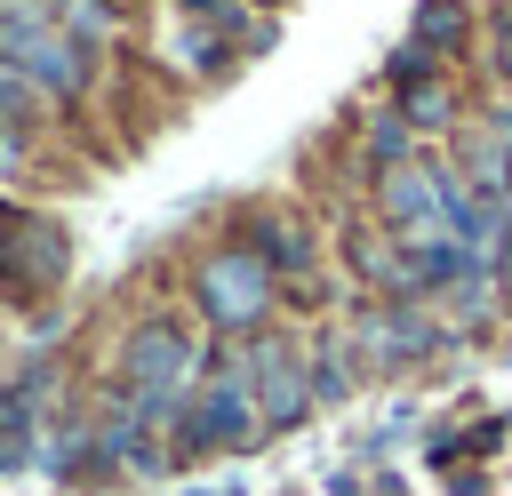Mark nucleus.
I'll return each instance as SVG.
<instances>
[{
	"instance_id": "nucleus-5",
	"label": "nucleus",
	"mask_w": 512,
	"mask_h": 496,
	"mask_svg": "<svg viewBox=\"0 0 512 496\" xmlns=\"http://www.w3.org/2000/svg\"><path fill=\"white\" fill-rule=\"evenodd\" d=\"M232 376H240V392L256 400L264 432H280V424H296V416L312 408V360H304L288 336H256V344H240Z\"/></svg>"
},
{
	"instance_id": "nucleus-12",
	"label": "nucleus",
	"mask_w": 512,
	"mask_h": 496,
	"mask_svg": "<svg viewBox=\"0 0 512 496\" xmlns=\"http://www.w3.org/2000/svg\"><path fill=\"white\" fill-rule=\"evenodd\" d=\"M32 400H40V376H8L0 384V456L16 464V440L32 432Z\"/></svg>"
},
{
	"instance_id": "nucleus-8",
	"label": "nucleus",
	"mask_w": 512,
	"mask_h": 496,
	"mask_svg": "<svg viewBox=\"0 0 512 496\" xmlns=\"http://www.w3.org/2000/svg\"><path fill=\"white\" fill-rule=\"evenodd\" d=\"M440 184H448V176H440L432 160H400V168L376 176V216H384L392 232H416V240H424V232H440Z\"/></svg>"
},
{
	"instance_id": "nucleus-11",
	"label": "nucleus",
	"mask_w": 512,
	"mask_h": 496,
	"mask_svg": "<svg viewBox=\"0 0 512 496\" xmlns=\"http://www.w3.org/2000/svg\"><path fill=\"white\" fill-rule=\"evenodd\" d=\"M392 112H400L408 128H448V120H456V88H448V72H424V80H408Z\"/></svg>"
},
{
	"instance_id": "nucleus-4",
	"label": "nucleus",
	"mask_w": 512,
	"mask_h": 496,
	"mask_svg": "<svg viewBox=\"0 0 512 496\" xmlns=\"http://www.w3.org/2000/svg\"><path fill=\"white\" fill-rule=\"evenodd\" d=\"M192 304L216 320V328H256L264 312H272V272H264V256L248 248V240H232V248H208L200 256V272H192Z\"/></svg>"
},
{
	"instance_id": "nucleus-18",
	"label": "nucleus",
	"mask_w": 512,
	"mask_h": 496,
	"mask_svg": "<svg viewBox=\"0 0 512 496\" xmlns=\"http://www.w3.org/2000/svg\"><path fill=\"white\" fill-rule=\"evenodd\" d=\"M496 80H504V88H512V16H504V24H496Z\"/></svg>"
},
{
	"instance_id": "nucleus-17",
	"label": "nucleus",
	"mask_w": 512,
	"mask_h": 496,
	"mask_svg": "<svg viewBox=\"0 0 512 496\" xmlns=\"http://www.w3.org/2000/svg\"><path fill=\"white\" fill-rule=\"evenodd\" d=\"M40 8H48V16H56V24H64V16H72V24H80V32H96V24H104V0H40Z\"/></svg>"
},
{
	"instance_id": "nucleus-22",
	"label": "nucleus",
	"mask_w": 512,
	"mask_h": 496,
	"mask_svg": "<svg viewBox=\"0 0 512 496\" xmlns=\"http://www.w3.org/2000/svg\"><path fill=\"white\" fill-rule=\"evenodd\" d=\"M0 136H8V120H0Z\"/></svg>"
},
{
	"instance_id": "nucleus-7",
	"label": "nucleus",
	"mask_w": 512,
	"mask_h": 496,
	"mask_svg": "<svg viewBox=\"0 0 512 496\" xmlns=\"http://www.w3.org/2000/svg\"><path fill=\"white\" fill-rule=\"evenodd\" d=\"M440 344V328L416 312V304H376V312H360V328H352V352L368 360V368H408V360H424Z\"/></svg>"
},
{
	"instance_id": "nucleus-6",
	"label": "nucleus",
	"mask_w": 512,
	"mask_h": 496,
	"mask_svg": "<svg viewBox=\"0 0 512 496\" xmlns=\"http://www.w3.org/2000/svg\"><path fill=\"white\" fill-rule=\"evenodd\" d=\"M256 432H264V416H256V400L240 392V376H208V384H192V400L176 408V448H184V456L256 448Z\"/></svg>"
},
{
	"instance_id": "nucleus-13",
	"label": "nucleus",
	"mask_w": 512,
	"mask_h": 496,
	"mask_svg": "<svg viewBox=\"0 0 512 496\" xmlns=\"http://www.w3.org/2000/svg\"><path fill=\"white\" fill-rule=\"evenodd\" d=\"M408 136H416V128H408L400 112H376V120H368V136H360L368 168H376V176H384V168H400V160H408Z\"/></svg>"
},
{
	"instance_id": "nucleus-10",
	"label": "nucleus",
	"mask_w": 512,
	"mask_h": 496,
	"mask_svg": "<svg viewBox=\"0 0 512 496\" xmlns=\"http://www.w3.org/2000/svg\"><path fill=\"white\" fill-rule=\"evenodd\" d=\"M464 0H416V16H408V48L416 56H456L464 48Z\"/></svg>"
},
{
	"instance_id": "nucleus-16",
	"label": "nucleus",
	"mask_w": 512,
	"mask_h": 496,
	"mask_svg": "<svg viewBox=\"0 0 512 496\" xmlns=\"http://www.w3.org/2000/svg\"><path fill=\"white\" fill-rule=\"evenodd\" d=\"M32 104H40V88H32V80H24V72H16V64H0V120H8V128H16V120H24V112H32Z\"/></svg>"
},
{
	"instance_id": "nucleus-15",
	"label": "nucleus",
	"mask_w": 512,
	"mask_h": 496,
	"mask_svg": "<svg viewBox=\"0 0 512 496\" xmlns=\"http://www.w3.org/2000/svg\"><path fill=\"white\" fill-rule=\"evenodd\" d=\"M176 16H184V24L200 16L216 40H224V32H240V0H176Z\"/></svg>"
},
{
	"instance_id": "nucleus-1",
	"label": "nucleus",
	"mask_w": 512,
	"mask_h": 496,
	"mask_svg": "<svg viewBox=\"0 0 512 496\" xmlns=\"http://www.w3.org/2000/svg\"><path fill=\"white\" fill-rule=\"evenodd\" d=\"M0 64H16L40 96H80L88 88V40L64 32L40 0H0Z\"/></svg>"
},
{
	"instance_id": "nucleus-20",
	"label": "nucleus",
	"mask_w": 512,
	"mask_h": 496,
	"mask_svg": "<svg viewBox=\"0 0 512 496\" xmlns=\"http://www.w3.org/2000/svg\"><path fill=\"white\" fill-rule=\"evenodd\" d=\"M504 184H512V136H504Z\"/></svg>"
},
{
	"instance_id": "nucleus-9",
	"label": "nucleus",
	"mask_w": 512,
	"mask_h": 496,
	"mask_svg": "<svg viewBox=\"0 0 512 496\" xmlns=\"http://www.w3.org/2000/svg\"><path fill=\"white\" fill-rule=\"evenodd\" d=\"M248 248L264 256V272H272V280H304V272H312V256H320V240H312L296 216H272V208L248 224Z\"/></svg>"
},
{
	"instance_id": "nucleus-21",
	"label": "nucleus",
	"mask_w": 512,
	"mask_h": 496,
	"mask_svg": "<svg viewBox=\"0 0 512 496\" xmlns=\"http://www.w3.org/2000/svg\"><path fill=\"white\" fill-rule=\"evenodd\" d=\"M504 136H512V112H504Z\"/></svg>"
},
{
	"instance_id": "nucleus-19",
	"label": "nucleus",
	"mask_w": 512,
	"mask_h": 496,
	"mask_svg": "<svg viewBox=\"0 0 512 496\" xmlns=\"http://www.w3.org/2000/svg\"><path fill=\"white\" fill-rule=\"evenodd\" d=\"M496 288H504V296H512V240H504V248H496Z\"/></svg>"
},
{
	"instance_id": "nucleus-23",
	"label": "nucleus",
	"mask_w": 512,
	"mask_h": 496,
	"mask_svg": "<svg viewBox=\"0 0 512 496\" xmlns=\"http://www.w3.org/2000/svg\"><path fill=\"white\" fill-rule=\"evenodd\" d=\"M504 16H512V8H504Z\"/></svg>"
},
{
	"instance_id": "nucleus-3",
	"label": "nucleus",
	"mask_w": 512,
	"mask_h": 496,
	"mask_svg": "<svg viewBox=\"0 0 512 496\" xmlns=\"http://www.w3.org/2000/svg\"><path fill=\"white\" fill-rule=\"evenodd\" d=\"M64 272H72V232L40 208H0V288L16 304H32V296L64 288Z\"/></svg>"
},
{
	"instance_id": "nucleus-14",
	"label": "nucleus",
	"mask_w": 512,
	"mask_h": 496,
	"mask_svg": "<svg viewBox=\"0 0 512 496\" xmlns=\"http://www.w3.org/2000/svg\"><path fill=\"white\" fill-rule=\"evenodd\" d=\"M344 392H352L344 352H336V344H320V352H312V400H344Z\"/></svg>"
},
{
	"instance_id": "nucleus-2",
	"label": "nucleus",
	"mask_w": 512,
	"mask_h": 496,
	"mask_svg": "<svg viewBox=\"0 0 512 496\" xmlns=\"http://www.w3.org/2000/svg\"><path fill=\"white\" fill-rule=\"evenodd\" d=\"M192 376H200V344H192V328L176 312H152V320L128 328V344H120V392L136 408H168Z\"/></svg>"
}]
</instances>
